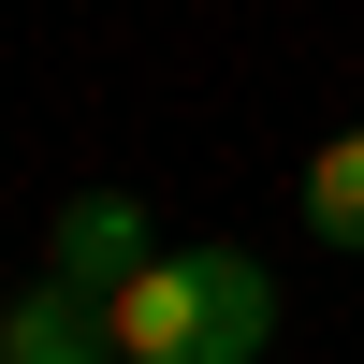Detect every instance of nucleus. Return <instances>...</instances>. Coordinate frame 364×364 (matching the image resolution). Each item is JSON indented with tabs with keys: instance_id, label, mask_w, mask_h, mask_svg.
Returning a JSON list of instances; mask_svg holds the SVG:
<instances>
[{
	"instance_id": "nucleus-4",
	"label": "nucleus",
	"mask_w": 364,
	"mask_h": 364,
	"mask_svg": "<svg viewBox=\"0 0 364 364\" xmlns=\"http://www.w3.org/2000/svg\"><path fill=\"white\" fill-rule=\"evenodd\" d=\"M291 204H306V233H321V248H350V262H364V132L306 146V190H291Z\"/></svg>"
},
{
	"instance_id": "nucleus-2",
	"label": "nucleus",
	"mask_w": 364,
	"mask_h": 364,
	"mask_svg": "<svg viewBox=\"0 0 364 364\" xmlns=\"http://www.w3.org/2000/svg\"><path fill=\"white\" fill-rule=\"evenodd\" d=\"M102 350H117L102 291H87V277H58V262H29V291L0 306V364H102Z\"/></svg>"
},
{
	"instance_id": "nucleus-1",
	"label": "nucleus",
	"mask_w": 364,
	"mask_h": 364,
	"mask_svg": "<svg viewBox=\"0 0 364 364\" xmlns=\"http://www.w3.org/2000/svg\"><path fill=\"white\" fill-rule=\"evenodd\" d=\"M117 364H262L277 350V277L248 248H146L102 291Z\"/></svg>"
},
{
	"instance_id": "nucleus-3",
	"label": "nucleus",
	"mask_w": 364,
	"mask_h": 364,
	"mask_svg": "<svg viewBox=\"0 0 364 364\" xmlns=\"http://www.w3.org/2000/svg\"><path fill=\"white\" fill-rule=\"evenodd\" d=\"M146 248H161V233H146L132 190H73V204H58V233H44V262H58V277H87V291H117Z\"/></svg>"
}]
</instances>
